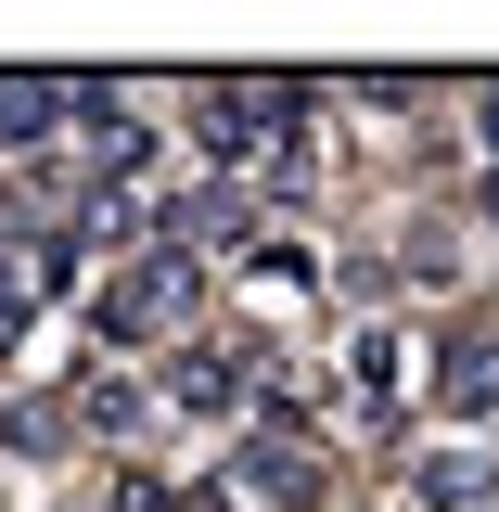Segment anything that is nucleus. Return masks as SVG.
Instances as JSON below:
<instances>
[{"mask_svg": "<svg viewBox=\"0 0 499 512\" xmlns=\"http://www.w3.org/2000/svg\"><path fill=\"white\" fill-rule=\"evenodd\" d=\"M167 397L180 410H256V346H180V372H167Z\"/></svg>", "mask_w": 499, "mask_h": 512, "instance_id": "nucleus-2", "label": "nucleus"}, {"mask_svg": "<svg viewBox=\"0 0 499 512\" xmlns=\"http://www.w3.org/2000/svg\"><path fill=\"white\" fill-rule=\"evenodd\" d=\"M474 116H487V154H499V77H487V90H474Z\"/></svg>", "mask_w": 499, "mask_h": 512, "instance_id": "nucleus-6", "label": "nucleus"}, {"mask_svg": "<svg viewBox=\"0 0 499 512\" xmlns=\"http://www.w3.org/2000/svg\"><path fill=\"white\" fill-rule=\"evenodd\" d=\"M410 500L423 512H487L499 500V461L487 448H423V461H410Z\"/></svg>", "mask_w": 499, "mask_h": 512, "instance_id": "nucleus-4", "label": "nucleus"}, {"mask_svg": "<svg viewBox=\"0 0 499 512\" xmlns=\"http://www.w3.org/2000/svg\"><path fill=\"white\" fill-rule=\"evenodd\" d=\"M487 218H499V180H487Z\"/></svg>", "mask_w": 499, "mask_h": 512, "instance_id": "nucleus-7", "label": "nucleus"}, {"mask_svg": "<svg viewBox=\"0 0 499 512\" xmlns=\"http://www.w3.org/2000/svg\"><path fill=\"white\" fill-rule=\"evenodd\" d=\"M436 397L448 410H499V346H461V359L436 372Z\"/></svg>", "mask_w": 499, "mask_h": 512, "instance_id": "nucleus-5", "label": "nucleus"}, {"mask_svg": "<svg viewBox=\"0 0 499 512\" xmlns=\"http://www.w3.org/2000/svg\"><path fill=\"white\" fill-rule=\"evenodd\" d=\"M231 487H244L256 512H308V500H320V461H308L295 436H256L244 461H231Z\"/></svg>", "mask_w": 499, "mask_h": 512, "instance_id": "nucleus-3", "label": "nucleus"}, {"mask_svg": "<svg viewBox=\"0 0 499 512\" xmlns=\"http://www.w3.org/2000/svg\"><path fill=\"white\" fill-rule=\"evenodd\" d=\"M192 295H205V256H180V244H141V256L116 269V282H103L90 333H103V346H154V333H167V320H180Z\"/></svg>", "mask_w": 499, "mask_h": 512, "instance_id": "nucleus-1", "label": "nucleus"}]
</instances>
